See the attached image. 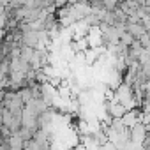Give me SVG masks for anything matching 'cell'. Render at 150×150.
I'll list each match as a JSON object with an SVG mask.
<instances>
[{"mask_svg":"<svg viewBox=\"0 0 150 150\" xmlns=\"http://www.w3.org/2000/svg\"><path fill=\"white\" fill-rule=\"evenodd\" d=\"M6 145H7L9 150H23V139H21V136L18 132H11Z\"/></svg>","mask_w":150,"mask_h":150,"instance_id":"obj_1","label":"cell"},{"mask_svg":"<svg viewBox=\"0 0 150 150\" xmlns=\"http://www.w3.org/2000/svg\"><path fill=\"white\" fill-rule=\"evenodd\" d=\"M108 110H110V113H111V117H113V118H122V117L125 115V111H127V110H125V106H122L120 103H118V104H113V106H111V108H108Z\"/></svg>","mask_w":150,"mask_h":150,"instance_id":"obj_2","label":"cell"}]
</instances>
